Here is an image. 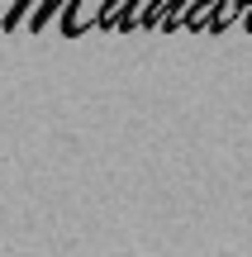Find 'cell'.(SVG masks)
Here are the masks:
<instances>
[{
  "mask_svg": "<svg viewBox=\"0 0 252 257\" xmlns=\"http://www.w3.org/2000/svg\"><path fill=\"white\" fill-rule=\"evenodd\" d=\"M129 10V0H105V10H100V24H119V15Z\"/></svg>",
  "mask_w": 252,
  "mask_h": 257,
  "instance_id": "6da1fadb",
  "label": "cell"
}]
</instances>
